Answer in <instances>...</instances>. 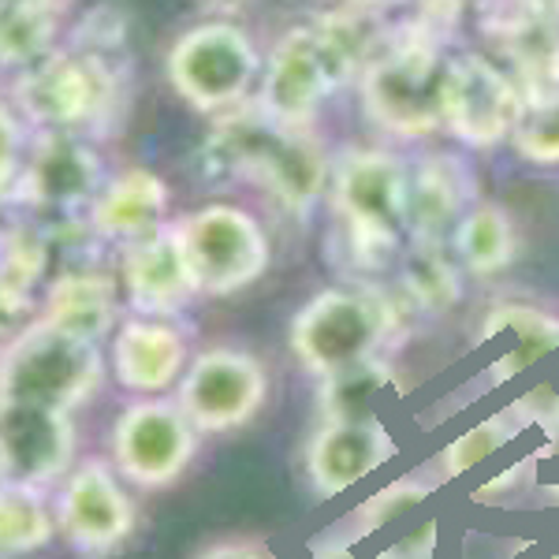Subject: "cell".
Returning <instances> with one entry per match:
<instances>
[{
    "label": "cell",
    "instance_id": "cell-2",
    "mask_svg": "<svg viewBox=\"0 0 559 559\" xmlns=\"http://www.w3.org/2000/svg\"><path fill=\"white\" fill-rule=\"evenodd\" d=\"M332 210L347 228L355 254L369 265H384L400 250L411 216V176L395 153L347 150L332 165Z\"/></svg>",
    "mask_w": 559,
    "mask_h": 559
},
{
    "label": "cell",
    "instance_id": "cell-25",
    "mask_svg": "<svg viewBox=\"0 0 559 559\" xmlns=\"http://www.w3.org/2000/svg\"><path fill=\"white\" fill-rule=\"evenodd\" d=\"M57 519L41 489L15 481L0 471V559L31 556L52 545Z\"/></svg>",
    "mask_w": 559,
    "mask_h": 559
},
{
    "label": "cell",
    "instance_id": "cell-24",
    "mask_svg": "<svg viewBox=\"0 0 559 559\" xmlns=\"http://www.w3.org/2000/svg\"><path fill=\"white\" fill-rule=\"evenodd\" d=\"M395 388V369L384 358H366L318 384L321 421H377V407Z\"/></svg>",
    "mask_w": 559,
    "mask_h": 559
},
{
    "label": "cell",
    "instance_id": "cell-21",
    "mask_svg": "<svg viewBox=\"0 0 559 559\" xmlns=\"http://www.w3.org/2000/svg\"><path fill=\"white\" fill-rule=\"evenodd\" d=\"M52 329L68 336L102 344L116 329V284L102 273H68L45 295V313Z\"/></svg>",
    "mask_w": 559,
    "mask_h": 559
},
{
    "label": "cell",
    "instance_id": "cell-33",
    "mask_svg": "<svg viewBox=\"0 0 559 559\" xmlns=\"http://www.w3.org/2000/svg\"><path fill=\"white\" fill-rule=\"evenodd\" d=\"M194 559H276L261 540H216V545L202 548Z\"/></svg>",
    "mask_w": 559,
    "mask_h": 559
},
{
    "label": "cell",
    "instance_id": "cell-11",
    "mask_svg": "<svg viewBox=\"0 0 559 559\" xmlns=\"http://www.w3.org/2000/svg\"><path fill=\"white\" fill-rule=\"evenodd\" d=\"M269 400V373L250 350L210 347L191 358L176 403L198 432H231L247 426Z\"/></svg>",
    "mask_w": 559,
    "mask_h": 559
},
{
    "label": "cell",
    "instance_id": "cell-13",
    "mask_svg": "<svg viewBox=\"0 0 559 559\" xmlns=\"http://www.w3.org/2000/svg\"><path fill=\"white\" fill-rule=\"evenodd\" d=\"M79 455V429L68 411L0 403V471L31 489L64 481Z\"/></svg>",
    "mask_w": 559,
    "mask_h": 559
},
{
    "label": "cell",
    "instance_id": "cell-19",
    "mask_svg": "<svg viewBox=\"0 0 559 559\" xmlns=\"http://www.w3.org/2000/svg\"><path fill=\"white\" fill-rule=\"evenodd\" d=\"M97 191H102V165L83 142L57 134L34 153V165L26 173L31 202L49 205V210H71V205L94 202Z\"/></svg>",
    "mask_w": 559,
    "mask_h": 559
},
{
    "label": "cell",
    "instance_id": "cell-18",
    "mask_svg": "<svg viewBox=\"0 0 559 559\" xmlns=\"http://www.w3.org/2000/svg\"><path fill=\"white\" fill-rule=\"evenodd\" d=\"M168 183L150 168H128L90 202V228L108 242H134L165 224Z\"/></svg>",
    "mask_w": 559,
    "mask_h": 559
},
{
    "label": "cell",
    "instance_id": "cell-7",
    "mask_svg": "<svg viewBox=\"0 0 559 559\" xmlns=\"http://www.w3.org/2000/svg\"><path fill=\"white\" fill-rule=\"evenodd\" d=\"M179 242H183L187 265L198 284V295H236L250 287L269 269V236L254 213L242 205L213 202L176 221Z\"/></svg>",
    "mask_w": 559,
    "mask_h": 559
},
{
    "label": "cell",
    "instance_id": "cell-36",
    "mask_svg": "<svg viewBox=\"0 0 559 559\" xmlns=\"http://www.w3.org/2000/svg\"><path fill=\"white\" fill-rule=\"evenodd\" d=\"M421 4H426V12H432V15H455L466 0H421Z\"/></svg>",
    "mask_w": 559,
    "mask_h": 559
},
{
    "label": "cell",
    "instance_id": "cell-28",
    "mask_svg": "<svg viewBox=\"0 0 559 559\" xmlns=\"http://www.w3.org/2000/svg\"><path fill=\"white\" fill-rule=\"evenodd\" d=\"M403 292H407L421 310H432V313L448 310V306L459 299V292H463V284H459V265L440 254L432 242H418V247L411 250L407 265H403Z\"/></svg>",
    "mask_w": 559,
    "mask_h": 559
},
{
    "label": "cell",
    "instance_id": "cell-40",
    "mask_svg": "<svg viewBox=\"0 0 559 559\" xmlns=\"http://www.w3.org/2000/svg\"><path fill=\"white\" fill-rule=\"evenodd\" d=\"M548 559H559V552H552V556H548Z\"/></svg>",
    "mask_w": 559,
    "mask_h": 559
},
{
    "label": "cell",
    "instance_id": "cell-16",
    "mask_svg": "<svg viewBox=\"0 0 559 559\" xmlns=\"http://www.w3.org/2000/svg\"><path fill=\"white\" fill-rule=\"evenodd\" d=\"M123 292L139 318H176L198 295L176 224L123 247Z\"/></svg>",
    "mask_w": 559,
    "mask_h": 559
},
{
    "label": "cell",
    "instance_id": "cell-8",
    "mask_svg": "<svg viewBox=\"0 0 559 559\" xmlns=\"http://www.w3.org/2000/svg\"><path fill=\"white\" fill-rule=\"evenodd\" d=\"M198 455V429L183 407L165 395H146L116 414L108 432V463L128 485L168 489Z\"/></svg>",
    "mask_w": 559,
    "mask_h": 559
},
{
    "label": "cell",
    "instance_id": "cell-9",
    "mask_svg": "<svg viewBox=\"0 0 559 559\" xmlns=\"http://www.w3.org/2000/svg\"><path fill=\"white\" fill-rule=\"evenodd\" d=\"M258 49L236 23H202L168 52V83L198 112H224L258 83Z\"/></svg>",
    "mask_w": 559,
    "mask_h": 559
},
{
    "label": "cell",
    "instance_id": "cell-23",
    "mask_svg": "<svg viewBox=\"0 0 559 559\" xmlns=\"http://www.w3.org/2000/svg\"><path fill=\"white\" fill-rule=\"evenodd\" d=\"M452 250L459 265L474 276H496L519 258V228L503 205L477 202L452 228Z\"/></svg>",
    "mask_w": 559,
    "mask_h": 559
},
{
    "label": "cell",
    "instance_id": "cell-39",
    "mask_svg": "<svg viewBox=\"0 0 559 559\" xmlns=\"http://www.w3.org/2000/svg\"><path fill=\"white\" fill-rule=\"evenodd\" d=\"M355 4H362V8H384V4H392V0H355Z\"/></svg>",
    "mask_w": 559,
    "mask_h": 559
},
{
    "label": "cell",
    "instance_id": "cell-1",
    "mask_svg": "<svg viewBox=\"0 0 559 559\" xmlns=\"http://www.w3.org/2000/svg\"><path fill=\"white\" fill-rule=\"evenodd\" d=\"M105 384L102 344L68 336L49 321L15 332L0 350V403H34L75 414Z\"/></svg>",
    "mask_w": 559,
    "mask_h": 559
},
{
    "label": "cell",
    "instance_id": "cell-22",
    "mask_svg": "<svg viewBox=\"0 0 559 559\" xmlns=\"http://www.w3.org/2000/svg\"><path fill=\"white\" fill-rule=\"evenodd\" d=\"M471 202V179L455 157H426L418 176H411V216L407 228L418 242H432L448 224H459V216Z\"/></svg>",
    "mask_w": 559,
    "mask_h": 559
},
{
    "label": "cell",
    "instance_id": "cell-35",
    "mask_svg": "<svg viewBox=\"0 0 559 559\" xmlns=\"http://www.w3.org/2000/svg\"><path fill=\"white\" fill-rule=\"evenodd\" d=\"M313 556H318V559H355V552H350V545H344L340 537L318 540V545H313Z\"/></svg>",
    "mask_w": 559,
    "mask_h": 559
},
{
    "label": "cell",
    "instance_id": "cell-34",
    "mask_svg": "<svg viewBox=\"0 0 559 559\" xmlns=\"http://www.w3.org/2000/svg\"><path fill=\"white\" fill-rule=\"evenodd\" d=\"M15 153H20V128L8 116V108L0 105V183L15 173Z\"/></svg>",
    "mask_w": 559,
    "mask_h": 559
},
{
    "label": "cell",
    "instance_id": "cell-32",
    "mask_svg": "<svg viewBox=\"0 0 559 559\" xmlns=\"http://www.w3.org/2000/svg\"><path fill=\"white\" fill-rule=\"evenodd\" d=\"M437 519L421 522L414 534H407L403 540H395L388 552H381L377 559H432V548H437Z\"/></svg>",
    "mask_w": 559,
    "mask_h": 559
},
{
    "label": "cell",
    "instance_id": "cell-26",
    "mask_svg": "<svg viewBox=\"0 0 559 559\" xmlns=\"http://www.w3.org/2000/svg\"><path fill=\"white\" fill-rule=\"evenodd\" d=\"M52 4L45 0H0V60L4 64H41L49 57Z\"/></svg>",
    "mask_w": 559,
    "mask_h": 559
},
{
    "label": "cell",
    "instance_id": "cell-14",
    "mask_svg": "<svg viewBox=\"0 0 559 559\" xmlns=\"http://www.w3.org/2000/svg\"><path fill=\"white\" fill-rule=\"evenodd\" d=\"M116 75L105 57L97 52H57L34 64L31 75L23 79L20 97L34 120L49 128H75L102 116L112 102Z\"/></svg>",
    "mask_w": 559,
    "mask_h": 559
},
{
    "label": "cell",
    "instance_id": "cell-3",
    "mask_svg": "<svg viewBox=\"0 0 559 559\" xmlns=\"http://www.w3.org/2000/svg\"><path fill=\"white\" fill-rule=\"evenodd\" d=\"M392 306L381 295L324 287L292 318L287 344L306 373L332 377L347 366L377 358L384 336L392 332Z\"/></svg>",
    "mask_w": 559,
    "mask_h": 559
},
{
    "label": "cell",
    "instance_id": "cell-12",
    "mask_svg": "<svg viewBox=\"0 0 559 559\" xmlns=\"http://www.w3.org/2000/svg\"><path fill=\"white\" fill-rule=\"evenodd\" d=\"M519 86L503 75L492 60L477 52L448 57L444 71V128L463 146L492 150L503 139H511L522 116Z\"/></svg>",
    "mask_w": 559,
    "mask_h": 559
},
{
    "label": "cell",
    "instance_id": "cell-5",
    "mask_svg": "<svg viewBox=\"0 0 559 559\" xmlns=\"http://www.w3.org/2000/svg\"><path fill=\"white\" fill-rule=\"evenodd\" d=\"M350 49L324 26H295L276 41L261 79V116L276 128L306 131L344 83Z\"/></svg>",
    "mask_w": 559,
    "mask_h": 559
},
{
    "label": "cell",
    "instance_id": "cell-31",
    "mask_svg": "<svg viewBox=\"0 0 559 559\" xmlns=\"http://www.w3.org/2000/svg\"><path fill=\"white\" fill-rule=\"evenodd\" d=\"M537 463L540 459L537 455H526L522 463H511L503 474H496L489 485H481V489H474L471 492V500L474 503H496V500H503L508 492H515L519 485H534V477H537Z\"/></svg>",
    "mask_w": 559,
    "mask_h": 559
},
{
    "label": "cell",
    "instance_id": "cell-30",
    "mask_svg": "<svg viewBox=\"0 0 559 559\" xmlns=\"http://www.w3.org/2000/svg\"><path fill=\"white\" fill-rule=\"evenodd\" d=\"M511 146L530 165H559V94H545L522 105V116L511 131Z\"/></svg>",
    "mask_w": 559,
    "mask_h": 559
},
{
    "label": "cell",
    "instance_id": "cell-38",
    "mask_svg": "<svg viewBox=\"0 0 559 559\" xmlns=\"http://www.w3.org/2000/svg\"><path fill=\"white\" fill-rule=\"evenodd\" d=\"M202 4H210V8H236V4H242V0H202Z\"/></svg>",
    "mask_w": 559,
    "mask_h": 559
},
{
    "label": "cell",
    "instance_id": "cell-37",
    "mask_svg": "<svg viewBox=\"0 0 559 559\" xmlns=\"http://www.w3.org/2000/svg\"><path fill=\"white\" fill-rule=\"evenodd\" d=\"M540 496H545V500H552V503H559V481L556 485H545V489H540Z\"/></svg>",
    "mask_w": 559,
    "mask_h": 559
},
{
    "label": "cell",
    "instance_id": "cell-41",
    "mask_svg": "<svg viewBox=\"0 0 559 559\" xmlns=\"http://www.w3.org/2000/svg\"><path fill=\"white\" fill-rule=\"evenodd\" d=\"M45 4H57V0H45Z\"/></svg>",
    "mask_w": 559,
    "mask_h": 559
},
{
    "label": "cell",
    "instance_id": "cell-29",
    "mask_svg": "<svg viewBox=\"0 0 559 559\" xmlns=\"http://www.w3.org/2000/svg\"><path fill=\"white\" fill-rule=\"evenodd\" d=\"M429 496H432V485L421 481V477H400V481L377 489L369 500H362L355 511H350V519H347L350 537H344V545H355V540H362L369 534H377V530L400 522L403 515H411L414 508H421Z\"/></svg>",
    "mask_w": 559,
    "mask_h": 559
},
{
    "label": "cell",
    "instance_id": "cell-20",
    "mask_svg": "<svg viewBox=\"0 0 559 559\" xmlns=\"http://www.w3.org/2000/svg\"><path fill=\"white\" fill-rule=\"evenodd\" d=\"M500 332H515L519 347L503 350L500 358H492L489 366V381L492 384H508L519 373H526L530 366H537L540 358H548L552 350H559V318L548 310L526 302H503L492 313H485L481 332H477V344H489Z\"/></svg>",
    "mask_w": 559,
    "mask_h": 559
},
{
    "label": "cell",
    "instance_id": "cell-27",
    "mask_svg": "<svg viewBox=\"0 0 559 559\" xmlns=\"http://www.w3.org/2000/svg\"><path fill=\"white\" fill-rule=\"evenodd\" d=\"M522 432V421L511 414H492V418L477 421L474 429H466L463 437H455L448 448H440L437 455V481H452L463 477L466 471H474L477 463H485L489 455H496L500 448H508Z\"/></svg>",
    "mask_w": 559,
    "mask_h": 559
},
{
    "label": "cell",
    "instance_id": "cell-6",
    "mask_svg": "<svg viewBox=\"0 0 559 559\" xmlns=\"http://www.w3.org/2000/svg\"><path fill=\"white\" fill-rule=\"evenodd\" d=\"M221 153L231 168L258 179L280 205L292 213L313 210L332 179V165L318 142L306 131L276 128L273 120H242L228 123L221 139Z\"/></svg>",
    "mask_w": 559,
    "mask_h": 559
},
{
    "label": "cell",
    "instance_id": "cell-17",
    "mask_svg": "<svg viewBox=\"0 0 559 559\" xmlns=\"http://www.w3.org/2000/svg\"><path fill=\"white\" fill-rule=\"evenodd\" d=\"M108 366L120 388L134 395H160L183 381L191 366L187 336L168 318H128L116 324Z\"/></svg>",
    "mask_w": 559,
    "mask_h": 559
},
{
    "label": "cell",
    "instance_id": "cell-15",
    "mask_svg": "<svg viewBox=\"0 0 559 559\" xmlns=\"http://www.w3.org/2000/svg\"><path fill=\"white\" fill-rule=\"evenodd\" d=\"M395 437L377 421H321L306 440V481L321 500L355 489L392 459Z\"/></svg>",
    "mask_w": 559,
    "mask_h": 559
},
{
    "label": "cell",
    "instance_id": "cell-10",
    "mask_svg": "<svg viewBox=\"0 0 559 559\" xmlns=\"http://www.w3.org/2000/svg\"><path fill=\"white\" fill-rule=\"evenodd\" d=\"M52 519H57V534L79 556L102 559L128 545V537L139 526V508H134L120 471L108 459L94 455L71 466V474L60 481Z\"/></svg>",
    "mask_w": 559,
    "mask_h": 559
},
{
    "label": "cell",
    "instance_id": "cell-4",
    "mask_svg": "<svg viewBox=\"0 0 559 559\" xmlns=\"http://www.w3.org/2000/svg\"><path fill=\"white\" fill-rule=\"evenodd\" d=\"M444 71L429 41H400L377 52L362 71V108L373 128L395 139H426L444 128Z\"/></svg>",
    "mask_w": 559,
    "mask_h": 559
}]
</instances>
